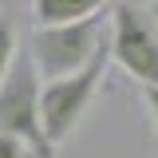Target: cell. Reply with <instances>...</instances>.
<instances>
[{"instance_id": "obj_1", "label": "cell", "mask_w": 158, "mask_h": 158, "mask_svg": "<svg viewBox=\"0 0 158 158\" xmlns=\"http://www.w3.org/2000/svg\"><path fill=\"white\" fill-rule=\"evenodd\" d=\"M107 16H111V4L99 16H87L79 24H67V28H36L32 40H28V52H32L36 71L48 83L79 75L107 48Z\"/></svg>"}, {"instance_id": "obj_2", "label": "cell", "mask_w": 158, "mask_h": 158, "mask_svg": "<svg viewBox=\"0 0 158 158\" xmlns=\"http://www.w3.org/2000/svg\"><path fill=\"white\" fill-rule=\"evenodd\" d=\"M0 138L24 142L36 158H56V146L48 142L44 123H40V71L28 48L16 52L0 83Z\"/></svg>"}, {"instance_id": "obj_3", "label": "cell", "mask_w": 158, "mask_h": 158, "mask_svg": "<svg viewBox=\"0 0 158 158\" xmlns=\"http://www.w3.org/2000/svg\"><path fill=\"white\" fill-rule=\"evenodd\" d=\"M107 63H111V36H107V48L79 75H67V79H56V83L40 87V123H44V135H48L52 146H59L83 123L91 99L99 95V83L107 75Z\"/></svg>"}, {"instance_id": "obj_4", "label": "cell", "mask_w": 158, "mask_h": 158, "mask_svg": "<svg viewBox=\"0 0 158 158\" xmlns=\"http://www.w3.org/2000/svg\"><path fill=\"white\" fill-rule=\"evenodd\" d=\"M111 59L142 87H158V24L150 8L111 4Z\"/></svg>"}, {"instance_id": "obj_5", "label": "cell", "mask_w": 158, "mask_h": 158, "mask_svg": "<svg viewBox=\"0 0 158 158\" xmlns=\"http://www.w3.org/2000/svg\"><path fill=\"white\" fill-rule=\"evenodd\" d=\"M107 4L99 0H36L32 12H36V28H67V24H79L87 16H99Z\"/></svg>"}, {"instance_id": "obj_6", "label": "cell", "mask_w": 158, "mask_h": 158, "mask_svg": "<svg viewBox=\"0 0 158 158\" xmlns=\"http://www.w3.org/2000/svg\"><path fill=\"white\" fill-rule=\"evenodd\" d=\"M16 52H20V44H16V24H12L8 12H0V83H4V75H8Z\"/></svg>"}, {"instance_id": "obj_7", "label": "cell", "mask_w": 158, "mask_h": 158, "mask_svg": "<svg viewBox=\"0 0 158 158\" xmlns=\"http://www.w3.org/2000/svg\"><path fill=\"white\" fill-rule=\"evenodd\" d=\"M0 158H36V154L16 138H0Z\"/></svg>"}, {"instance_id": "obj_8", "label": "cell", "mask_w": 158, "mask_h": 158, "mask_svg": "<svg viewBox=\"0 0 158 158\" xmlns=\"http://www.w3.org/2000/svg\"><path fill=\"white\" fill-rule=\"evenodd\" d=\"M146 95V107H150V118H154V131H158V87H142Z\"/></svg>"}, {"instance_id": "obj_9", "label": "cell", "mask_w": 158, "mask_h": 158, "mask_svg": "<svg viewBox=\"0 0 158 158\" xmlns=\"http://www.w3.org/2000/svg\"><path fill=\"white\" fill-rule=\"evenodd\" d=\"M150 16H154V24H158V4H150Z\"/></svg>"}]
</instances>
